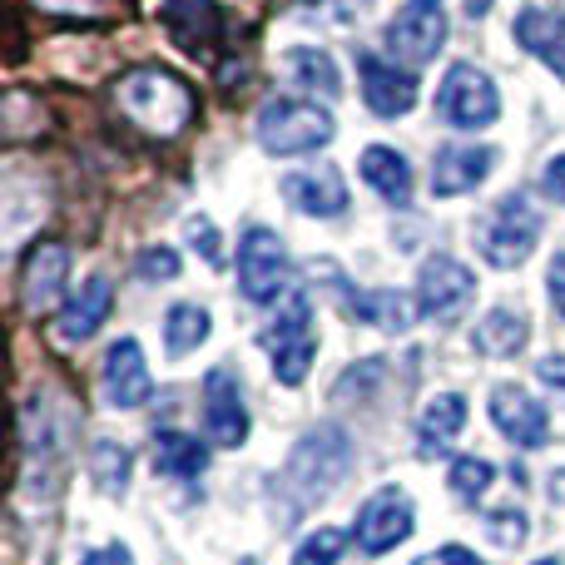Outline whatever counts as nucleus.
<instances>
[{
  "label": "nucleus",
  "mask_w": 565,
  "mask_h": 565,
  "mask_svg": "<svg viewBox=\"0 0 565 565\" xmlns=\"http://www.w3.org/2000/svg\"><path fill=\"white\" fill-rule=\"evenodd\" d=\"M491 422H497L501 437H511L516 447H546V437H551L546 407H541L526 387H511V382H501V387L491 392Z\"/></svg>",
  "instance_id": "nucleus-11"
},
{
  "label": "nucleus",
  "mask_w": 565,
  "mask_h": 565,
  "mask_svg": "<svg viewBox=\"0 0 565 565\" xmlns=\"http://www.w3.org/2000/svg\"><path fill=\"white\" fill-rule=\"evenodd\" d=\"M437 109L447 125L457 129H487L497 125L501 115V95H497V79L477 65H451L447 79L437 89Z\"/></svg>",
  "instance_id": "nucleus-4"
},
{
  "label": "nucleus",
  "mask_w": 565,
  "mask_h": 565,
  "mask_svg": "<svg viewBox=\"0 0 565 565\" xmlns=\"http://www.w3.org/2000/svg\"><path fill=\"white\" fill-rule=\"evenodd\" d=\"M282 199H288L298 214L312 218H338L348 209V184H342L338 169H298V174L282 179Z\"/></svg>",
  "instance_id": "nucleus-15"
},
{
  "label": "nucleus",
  "mask_w": 565,
  "mask_h": 565,
  "mask_svg": "<svg viewBox=\"0 0 565 565\" xmlns=\"http://www.w3.org/2000/svg\"><path fill=\"white\" fill-rule=\"evenodd\" d=\"M89 471H95V481H99L105 497H119L125 481H129V451L115 447V441H105V447H95V457H89Z\"/></svg>",
  "instance_id": "nucleus-26"
},
{
  "label": "nucleus",
  "mask_w": 565,
  "mask_h": 565,
  "mask_svg": "<svg viewBox=\"0 0 565 565\" xmlns=\"http://www.w3.org/2000/svg\"><path fill=\"white\" fill-rule=\"evenodd\" d=\"M551 501H556V507H565V467L556 471V477H551Z\"/></svg>",
  "instance_id": "nucleus-37"
},
{
  "label": "nucleus",
  "mask_w": 565,
  "mask_h": 565,
  "mask_svg": "<svg viewBox=\"0 0 565 565\" xmlns=\"http://www.w3.org/2000/svg\"><path fill=\"white\" fill-rule=\"evenodd\" d=\"M105 397L115 402V407H145V402L154 397L145 352H139L135 338H119L115 348L105 352Z\"/></svg>",
  "instance_id": "nucleus-14"
},
{
  "label": "nucleus",
  "mask_w": 565,
  "mask_h": 565,
  "mask_svg": "<svg viewBox=\"0 0 565 565\" xmlns=\"http://www.w3.org/2000/svg\"><path fill=\"white\" fill-rule=\"evenodd\" d=\"M491 164H497V154H491L487 145H451V149H441L437 164H431V194H437V199L467 194V189H477L481 179L491 174Z\"/></svg>",
  "instance_id": "nucleus-16"
},
{
  "label": "nucleus",
  "mask_w": 565,
  "mask_h": 565,
  "mask_svg": "<svg viewBox=\"0 0 565 565\" xmlns=\"http://www.w3.org/2000/svg\"><path fill=\"white\" fill-rule=\"evenodd\" d=\"M139 274L145 278H179V254L174 248H145V254H139Z\"/></svg>",
  "instance_id": "nucleus-30"
},
{
  "label": "nucleus",
  "mask_w": 565,
  "mask_h": 565,
  "mask_svg": "<svg viewBox=\"0 0 565 565\" xmlns=\"http://www.w3.org/2000/svg\"><path fill=\"white\" fill-rule=\"evenodd\" d=\"M487 6H491V0H467V10H471V15H487Z\"/></svg>",
  "instance_id": "nucleus-38"
},
{
  "label": "nucleus",
  "mask_w": 565,
  "mask_h": 565,
  "mask_svg": "<svg viewBox=\"0 0 565 565\" xmlns=\"http://www.w3.org/2000/svg\"><path fill=\"white\" fill-rule=\"evenodd\" d=\"M342 551H348V536H342V531H332V526H322V531H312V536L298 546L292 565H338Z\"/></svg>",
  "instance_id": "nucleus-29"
},
{
  "label": "nucleus",
  "mask_w": 565,
  "mask_h": 565,
  "mask_svg": "<svg viewBox=\"0 0 565 565\" xmlns=\"http://www.w3.org/2000/svg\"><path fill=\"white\" fill-rule=\"evenodd\" d=\"M497 481V467H491L487 457H461V461H451V491H457L461 501H477L481 491Z\"/></svg>",
  "instance_id": "nucleus-28"
},
{
  "label": "nucleus",
  "mask_w": 565,
  "mask_h": 565,
  "mask_svg": "<svg viewBox=\"0 0 565 565\" xmlns=\"http://www.w3.org/2000/svg\"><path fill=\"white\" fill-rule=\"evenodd\" d=\"M288 75L298 79L308 95H338V85H342V75H338V65H332V55H328V50H312V45L288 50Z\"/></svg>",
  "instance_id": "nucleus-23"
},
{
  "label": "nucleus",
  "mask_w": 565,
  "mask_h": 565,
  "mask_svg": "<svg viewBox=\"0 0 565 565\" xmlns=\"http://www.w3.org/2000/svg\"><path fill=\"white\" fill-rule=\"evenodd\" d=\"M358 318H367V322H382V328H412V302L402 298V292H372V298H362V308H358Z\"/></svg>",
  "instance_id": "nucleus-27"
},
{
  "label": "nucleus",
  "mask_w": 565,
  "mask_h": 565,
  "mask_svg": "<svg viewBox=\"0 0 565 565\" xmlns=\"http://www.w3.org/2000/svg\"><path fill=\"white\" fill-rule=\"evenodd\" d=\"M541 184H546V194L556 199V204H565V154H556L546 164V174H541Z\"/></svg>",
  "instance_id": "nucleus-34"
},
{
  "label": "nucleus",
  "mask_w": 565,
  "mask_h": 565,
  "mask_svg": "<svg viewBox=\"0 0 565 565\" xmlns=\"http://www.w3.org/2000/svg\"><path fill=\"white\" fill-rule=\"evenodd\" d=\"M412 565H481V561L471 556L467 546H441V551H431V556H422V561H412Z\"/></svg>",
  "instance_id": "nucleus-33"
},
{
  "label": "nucleus",
  "mask_w": 565,
  "mask_h": 565,
  "mask_svg": "<svg viewBox=\"0 0 565 565\" xmlns=\"http://www.w3.org/2000/svg\"><path fill=\"white\" fill-rule=\"evenodd\" d=\"M109 308H115V288H109L105 274H95V278L85 282V288L75 292V298L65 302V308H60V318H55L60 342H85V338H95L99 322L109 318Z\"/></svg>",
  "instance_id": "nucleus-17"
},
{
  "label": "nucleus",
  "mask_w": 565,
  "mask_h": 565,
  "mask_svg": "<svg viewBox=\"0 0 565 565\" xmlns=\"http://www.w3.org/2000/svg\"><path fill=\"white\" fill-rule=\"evenodd\" d=\"M164 25L184 50H209L224 35V10L214 0H164Z\"/></svg>",
  "instance_id": "nucleus-18"
},
{
  "label": "nucleus",
  "mask_w": 565,
  "mask_h": 565,
  "mask_svg": "<svg viewBox=\"0 0 565 565\" xmlns=\"http://www.w3.org/2000/svg\"><path fill=\"white\" fill-rule=\"evenodd\" d=\"M491 531H497V541H501V546H516V541L526 536V516H521L516 507H507V511H491Z\"/></svg>",
  "instance_id": "nucleus-31"
},
{
  "label": "nucleus",
  "mask_w": 565,
  "mask_h": 565,
  "mask_svg": "<svg viewBox=\"0 0 565 565\" xmlns=\"http://www.w3.org/2000/svg\"><path fill=\"white\" fill-rule=\"evenodd\" d=\"M477 292V278H471L467 264H457V258H427L417 274V302L422 312H431V318H451L457 308H467V298Z\"/></svg>",
  "instance_id": "nucleus-12"
},
{
  "label": "nucleus",
  "mask_w": 565,
  "mask_h": 565,
  "mask_svg": "<svg viewBox=\"0 0 565 565\" xmlns=\"http://www.w3.org/2000/svg\"><path fill=\"white\" fill-rule=\"evenodd\" d=\"M268 348H274V372L282 387H302L312 358H318V338H312V302L302 292H292L282 302L278 322L268 328Z\"/></svg>",
  "instance_id": "nucleus-5"
},
{
  "label": "nucleus",
  "mask_w": 565,
  "mask_h": 565,
  "mask_svg": "<svg viewBox=\"0 0 565 565\" xmlns=\"http://www.w3.org/2000/svg\"><path fill=\"white\" fill-rule=\"evenodd\" d=\"M467 427V397L461 392H441V397L427 402V412H422V451H447L451 437Z\"/></svg>",
  "instance_id": "nucleus-20"
},
{
  "label": "nucleus",
  "mask_w": 565,
  "mask_h": 565,
  "mask_svg": "<svg viewBox=\"0 0 565 565\" xmlns=\"http://www.w3.org/2000/svg\"><path fill=\"white\" fill-rule=\"evenodd\" d=\"M521 342H526V318L511 308H497L481 318L477 328V348L491 352V358H511V352H521Z\"/></svg>",
  "instance_id": "nucleus-24"
},
{
  "label": "nucleus",
  "mask_w": 565,
  "mask_h": 565,
  "mask_svg": "<svg viewBox=\"0 0 565 565\" xmlns=\"http://www.w3.org/2000/svg\"><path fill=\"white\" fill-rule=\"evenodd\" d=\"M204 427L214 447H244L248 437V407L238 397V382L228 367H214L204 377Z\"/></svg>",
  "instance_id": "nucleus-9"
},
{
  "label": "nucleus",
  "mask_w": 565,
  "mask_h": 565,
  "mask_svg": "<svg viewBox=\"0 0 565 565\" xmlns=\"http://www.w3.org/2000/svg\"><path fill=\"white\" fill-rule=\"evenodd\" d=\"M441 40H447V15H441V0H407L397 20H387V50L407 65H427L437 60Z\"/></svg>",
  "instance_id": "nucleus-7"
},
{
  "label": "nucleus",
  "mask_w": 565,
  "mask_h": 565,
  "mask_svg": "<svg viewBox=\"0 0 565 565\" xmlns=\"http://www.w3.org/2000/svg\"><path fill=\"white\" fill-rule=\"evenodd\" d=\"M536 565H556V561H536Z\"/></svg>",
  "instance_id": "nucleus-40"
},
{
  "label": "nucleus",
  "mask_w": 565,
  "mask_h": 565,
  "mask_svg": "<svg viewBox=\"0 0 565 565\" xmlns=\"http://www.w3.org/2000/svg\"><path fill=\"white\" fill-rule=\"evenodd\" d=\"M209 338V312L199 308V302H174L164 318V342L174 358H184V352H194L199 342Z\"/></svg>",
  "instance_id": "nucleus-25"
},
{
  "label": "nucleus",
  "mask_w": 565,
  "mask_h": 565,
  "mask_svg": "<svg viewBox=\"0 0 565 565\" xmlns=\"http://www.w3.org/2000/svg\"><path fill=\"white\" fill-rule=\"evenodd\" d=\"M65 282H70V248L60 238H40L25 254V264H20V302L30 312H50L65 298Z\"/></svg>",
  "instance_id": "nucleus-8"
},
{
  "label": "nucleus",
  "mask_w": 565,
  "mask_h": 565,
  "mask_svg": "<svg viewBox=\"0 0 565 565\" xmlns=\"http://www.w3.org/2000/svg\"><path fill=\"white\" fill-rule=\"evenodd\" d=\"M546 282H551V302H556L561 318H565V254L551 258V274H546Z\"/></svg>",
  "instance_id": "nucleus-35"
},
{
  "label": "nucleus",
  "mask_w": 565,
  "mask_h": 565,
  "mask_svg": "<svg viewBox=\"0 0 565 565\" xmlns=\"http://www.w3.org/2000/svg\"><path fill=\"white\" fill-rule=\"evenodd\" d=\"M288 278V254L274 228H248L238 244V288L248 302H274Z\"/></svg>",
  "instance_id": "nucleus-6"
},
{
  "label": "nucleus",
  "mask_w": 565,
  "mask_h": 565,
  "mask_svg": "<svg viewBox=\"0 0 565 565\" xmlns=\"http://www.w3.org/2000/svg\"><path fill=\"white\" fill-rule=\"evenodd\" d=\"M189 244L199 248V254L209 258V264H218V234H214V224H209V218H189Z\"/></svg>",
  "instance_id": "nucleus-32"
},
{
  "label": "nucleus",
  "mask_w": 565,
  "mask_h": 565,
  "mask_svg": "<svg viewBox=\"0 0 565 565\" xmlns=\"http://www.w3.org/2000/svg\"><path fill=\"white\" fill-rule=\"evenodd\" d=\"M358 169H362V179H367V184L387 199V204H397V209L412 204V164L397 154V149H387V145L362 149Z\"/></svg>",
  "instance_id": "nucleus-19"
},
{
  "label": "nucleus",
  "mask_w": 565,
  "mask_h": 565,
  "mask_svg": "<svg viewBox=\"0 0 565 565\" xmlns=\"http://www.w3.org/2000/svg\"><path fill=\"white\" fill-rule=\"evenodd\" d=\"M115 99L145 135H159V139L179 135V129L194 119V89H189L174 70H159V65L129 70V75L119 79Z\"/></svg>",
  "instance_id": "nucleus-1"
},
{
  "label": "nucleus",
  "mask_w": 565,
  "mask_h": 565,
  "mask_svg": "<svg viewBox=\"0 0 565 565\" xmlns=\"http://www.w3.org/2000/svg\"><path fill=\"white\" fill-rule=\"evenodd\" d=\"M516 40L531 50V55L556 60L565 50V10H541V6L521 10L516 15Z\"/></svg>",
  "instance_id": "nucleus-22"
},
{
  "label": "nucleus",
  "mask_w": 565,
  "mask_h": 565,
  "mask_svg": "<svg viewBox=\"0 0 565 565\" xmlns=\"http://www.w3.org/2000/svg\"><path fill=\"white\" fill-rule=\"evenodd\" d=\"M407 536H412V501L402 497V491H377V497L358 511V546L367 551V556H382V551H392Z\"/></svg>",
  "instance_id": "nucleus-13"
},
{
  "label": "nucleus",
  "mask_w": 565,
  "mask_h": 565,
  "mask_svg": "<svg viewBox=\"0 0 565 565\" xmlns=\"http://www.w3.org/2000/svg\"><path fill=\"white\" fill-rule=\"evenodd\" d=\"M85 565H135V561H129L125 546H109V551H89Z\"/></svg>",
  "instance_id": "nucleus-36"
},
{
  "label": "nucleus",
  "mask_w": 565,
  "mask_h": 565,
  "mask_svg": "<svg viewBox=\"0 0 565 565\" xmlns=\"http://www.w3.org/2000/svg\"><path fill=\"white\" fill-rule=\"evenodd\" d=\"M358 75H362V99H367L372 115L402 119L412 105H417V79H412L407 70H397V60L358 55Z\"/></svg>",
  "instance_id": "nucleus-10"
},
{
  "label": "nucleus",
  "mask_w": 565,
  "mask_h": 565,
  "mask_svg": "<svg viewBox=\"0 0 565 565\" xmlns=\"http://www.w3.org/2000/svg\"><path fill=\"white\" fill-rule=\"evenodd\" d=\"M536 238H541V214L531 209V199L526 194H507L487 214L477 244H481V258H487L491 268H516V264H526L531 258Z\"/></svg>",
  "instance_id": "nucleus-3"
},
{
  "label": "nucleus",
  "mask_w": 565,
  "mask_h": 565,
  "mask_svg": "<svg viewBox=\"0 0 565 565\" xmlns=\"http://www.w3.org/2000/svg\"><path fill=\"white\" fill-rule=\"evenodd\" d=\"M332 139V115L318 99H268L258 109V145L268 154H308Z\"/></svg>",
  "instance_id": "nucleus-2"
},
{
  "label": "nucleus",
  "mask_w": 565,
  "mask_h": 565,
  "mask_svg": "<svg viewBox=\"0 0 565 565\" xmlns=\"http://www.w3.org/2000/svg\"><path fill=\"white\" fill-rule=\"evenodd\" d=\"M154 461L169 477H199V471L209 467V451H204V441L189 437V431L164 427V431H154Z\"/></svg>",
  "instance_id": "nucleus-21"
},
{
  "label": "nucleus",
  "mask_w": 565,
  "mask_h": 565,
  "mask_svg": "<svg viewBox=\"0 0 565 565\" xmlns=\"http://www.w3.org/2000/svg\"><path fill=\"white\" fill-rule=\"evenodd\" d=\"M551 65H556V75L565 79V50H561V55H556V60H551Z\"/></svg>",
  "instance_id": "nucleus-39"
}]
</instances>
